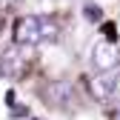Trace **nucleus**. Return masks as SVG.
<instances>
[{
    "label": "nucleus",
    "instance_id": "obj_4",
    "mask_svg": "<svg viewBox=\"0 0 120 120\" xmlns=\"http://www.w3.org/2000/svg\"><path fill=\"white\" fill-rule=\"evenodd\" d=\"M71 97V86L69 83H49L46 92H43V100L52 103V106H66Z\"/></svg>",
    "mask_w": 120,
    "mask_h": 120
},
{
    "label": "nucleus",
    "instance_id": "obj_10",
    "mask_svg": "<svg viewBox=\"0 0 120 120\" xmlns=\"http://www.w3.org/2000/svg\"><path fill=\"white\" fill-rule=\"evenodd\" d=\"M0 34H3V17H0Z\"/></svg>",
    "mask_w": 120,
    "mask_h": 120
},
{
    "label": "nucleus",
    "instance_id": "obj_5",
    "mask_svg": "<svg viewBox=\"0 0 120 120\" xmlns=\"http://www.w3.org/2000/svg\"><path fill=\"white\" fill-rule=\"evenodd\" d=\"M112 86H114V80H106V74H100V77H92V80H89L92 97H97V100H106V97L112 94Z\"/></svg>",
    "mask_w": 120,
    "mask_h": 120
},
{
    "label": "nucleus",
    "instance_id": "obj_2",
    "mask_svg": "<svg viewBox=\"0 0 120 120\" xmlns=\"http://www.w3.org/2000/svg\"><path fill=\"white\" fill-rule=\"evenodd\" d=\"M29 69V49L26 46H9L0 57V77H9V80H17L23 77Z\"/></svg>",
    "mask_w": 120,
    "mask_h": 120
},
{
    "label": "nucleus",
    "instance_id": "obj_7",
    "mask_svg": "<svg viewBox=\"0 0 120 120\" xmlns=\"http://www.w3.org/2000/svg\"><path fill=\"white\" fill-rule=\"evenodd\" d=\"M112 97L120 103V74H117V77H114V86H112Z\"/></svg>",
    "mask_w": 120,
    "mask_h": 120
},
{
    "label": "nucleus",
    "instance_id": "obj_9",
    "mask_svg": "<svg viewBox=\"0 0 120 120\" xmlns=\"http://www.w3.org/2000/svg\"><path fill=\"white\" fill-rule=\"evenodd\" d=\"M14 3V0H0V6H11Z\"/></svg>",
    "mask_w": 120,
    "mask_h": 120
},
{
    "label": "nucleus",
    "instance_id": "obj_8",
    "mask_svg": "<svg viewBox=\"0 0 120 120\" xmlns=\"http://www.w3.org/2000/svg\"><path fill=\"white\" fill-rule=\"evenodd\" d=\"M11 117H29V109H23V106H14V109H11Z\"/></svg>",
    "mask_w": 120,
    "mask_h": 120
},
{
    "label": "nucleus",
    "instance_id": "obj_1",
    "mask_svg": "<svg viewBox=\"0 0 120 120\" xmlns=\"http://www.w3.org/2000/svg\"><path fill=\"white\" fill-rule=\"evenodd\" d=\"M57 23L49 17H37V14H26L14 23V43L17 46H37V43L57 40Z\"/></svg>",
    "mask_w": 120,
    "mask_h": 120
},
{
    "label": "nucleus",
    "instance_id": "obj_6",
    "mask_svg": "<svg viewBox=\"0 0 120 120\" xmlns=\"http://www.w3.org/2000/svg\"><path fill=\"white\" fill-rule=\"evenodd\" d=\"M83 14H86L89 23H100V20H103V11H100V6H94V3H86V6H83Z\"/></svg>",
    "mask_w": 120,
    "mask_h": 120
},
{
    "label": "nucleus",
    "instance_id": "obj_11",
    "mask_svg": "<svg viewBox=\"0 0 120 120\" xmlns=\"http://www.w3.org/2000/svg\"><path fill=\"white\" fill-rule=\"evenodd\" d=\"M114 120H120V112H117V114H114Z\"/></svg>",
    "mask_w": 120,
    "mask_h": 120
},
{
    "label": "nucleus",
    "instance_id": "obj_3",
    "mask_svg": "<svg viewBox=\"0 0 120 120\" xmlns=\"http://www.w3.org/2000/svg\"><path fill=\"white\" fill-rule=\"evenodd\" d=\"M120 63V46L117 40H97L94 49H92V66L100 74H109L112 69H117Z\"/></svg>",
    "mask_w": 120,
    "mask_h": 120
}]
</instances>
